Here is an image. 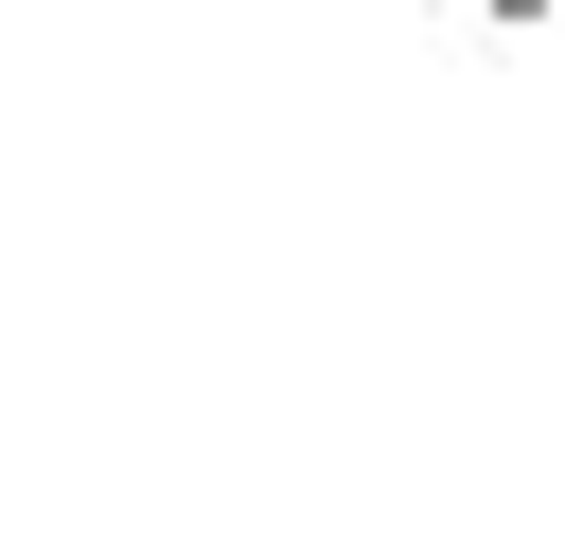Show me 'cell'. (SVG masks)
Here are the masks:
<instances>
[{
  "mask_svg": "<svg viewBox=\"0 0 565 547\" xmlns=\"http://www.w3.org/2000/svg\"><path fill=\"white\" fill-rule=\"evenodd\" d=\"M477 18H494V35H530V18H547V0H477Z\"/></svg>",
  "mask_w": 565,
  "mask_h": 547,
  "instance_id": "6da1fadb",
  "label": "cell"
}]
</instances>
